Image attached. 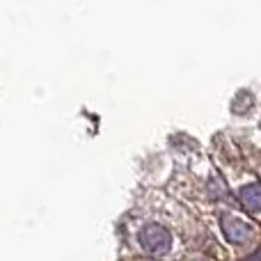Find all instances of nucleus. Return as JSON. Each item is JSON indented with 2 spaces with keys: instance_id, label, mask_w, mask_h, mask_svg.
Here are the masks:
<instances>
[{
  "instance_id": "2",
  "label": "nucleus",
  "mask_w": 261,
  "mask_h": 261,
  "mask_svg": "<svg viewBox=\"0 0 261 261\" xmlns=\"http://www.w3.org/2000/svg\"><path fill=\"white\" fill-rule=\"evenodd\" d=\"M222 231H225V239L234 245H241L245 241H250V236L254 234V229L248 222L239 220V218H222Z\"/></svg>"
},
{
  "instance_id": "3",
  "label": "nucleus",
  "mask_w": 261,
  "mask_h": 261,
  "mask_svg": "<svg viewBox=\"0 0 261 261\" xmlns=\"http://www.w3.org/2000/svg\"><path fill=\"white\" fill-rule=\"evenodd\" d=\"M241 202L250 213L261 211V184H250L241 190Z\"/></svg>"
},
{
  "instance_id": "1",
  "label": "nucleus",
  "mask_w": 261,
  "mask_h": 261,
  "mask_svg": "<svg viewBox=\"0 0 261 261\" xmlns=\"http://www.w3.org/2000/svg\"><path fill=\"white\" fill-rule=\"evenodd\" d=\"M140 245H142V250H147L149 254H156V257H161V254H167L172 248V236L170 231L165 229V227L161 225H147L142 231H140Z\"/></svg>"
}]
</instances>
